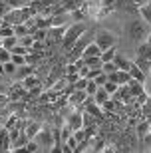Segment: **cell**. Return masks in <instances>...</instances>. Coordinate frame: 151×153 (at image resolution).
<instances>
[{
	"instance_id": "5bb4252c",
	"label": "cell",
	"mask_w": 151,
	"mask_h": 153,
	"mask_svg": "<svg viewBox=\"0 0 151 153\" xmlns=\"http://www.w3.org/2000/svg\"><path fill=\"white\" fill-rule=\"evenodd\" d=\"M22 85L26 88V90H32V88H36V85H42V79H40L38 74H30V76H26V78L22 79Z\"/></svg>"
},
{
	"instance_id": "3957f363",
	"label": "cell",
	"mask_w": 151,
	"mask_h": 153,
	"mask_svg": "<svg viewBox=\"0 0 151 153\" xmlns=\"http://www.w3.org/2000/svg\"><path fill=\"white\" fill-rule=\"evenodd\" d=\"M95 44L101 48V52L107 50V48H112V46H118V36L113 34L112 30H95V40H94Z\"/></svg>"
},
{
	"instance_id": "ac0fdd59",
	"label": "cell",
	"mask_w": 151,
	"mask_h": 153,
	"mask_svg": "<svg viewBox=\"0 0 151 153\" xmlns=\"http://www.w3.org/2000/svg\"><path fill=\"white\" fill-rule=\"evenodd\" d=\"M149 131H151V123L147 121V119H141L139 123L135 125V133L139 135V139H141L143 135H145V133H149Z\"/></svg>"
},
{
	"instance_id": "30bf717a",
	"label": "cell",
	"mask_w": 151,
	"mask_h": 153,
	"mask_svg": "<svg viewBox=\"0 0 151 153\" xmlns=\"http://www.w3.org/2000/svg\"><path fill=\"white\" fill-rule=\"evenodd\" d=\"M86 97H88L86 90H76V91H72V94L68 96V102H70V105L78 108V105H82V103H84V100H86Z\"/></svg>"
},
{
	"instance_id": "db71d44e",
	"label": "cell",
	"mask_w": 151,
	"mask_h": 153,
	"mask_svg": "<svg viewBox=\"0 0 151 153\" xmlns=\"http://www.w3.org/2000/svg\"><path fill=\"white\" fill-rule=\"evenodd\" d=\"M0 46H2V36H0Z\"/></svg>"
},
{
	"instance_id": "7c38bea8",
	"label": "cell",
	"mask_w": 151,
	"mask_h": 153,
	"mask_svg": "<svg viewBox=\"0 0 151 153\" xmlns=\"http://www.w3.org/2000/svg\"><path fill=\"white\" fill-rule=\"evenodd\" d=\"M42 125H44L42 121H34V119H30L28 125H26V129H24V131H26V135H28V139H34V137L38 135V131L42 129Z\"/></svg>"
},
{
	"instance_id": "7a4b0ae2",
	"label": "cell",
	"mask_w": 151,
	"mask_h": 153,
	"mask_svg": "<svg viewBox=\"0 0 151 153\" xmlns=\"http://www.w3.org/2000/svg\"><path fill=\"white\" fill-rule=\"evenodd\" d=\"M86 30H88L86 22H74V24H70L68 30H66V34H64V38H62V42H60L62 50H70V48L76 44V40L84 34Z\"/></svg>"
},
{
	"instance_id": "2e32d148",
	"label": "cell",
	"mask_w": 151,
	"mask_h": 153,
	"mask_svg": "<svg viewBox=\"0 0 151 153\" xmlns=\"http://www.w3.org/2000/svg\"><path fill=\"white\" fill-rule=\"evenodd\" d=\"M113 64L118 66V70H129V66H131V60H127V58L123 56V54H115V58H113Z\"/></svg>"
},
{
	"instance_id": "44dd1931",
	"label": "cell",
	"mask_w": 151,
	"mask_h": 153,
	"mask_svg": "<svg viewBox=\"0 0 151 153\" xmlns=\"http://www.w3.org/2000/svg\"><path fill=\"white\" fill-rule=\"evenodd\" d=\"M94 100H95V103H97V105H101L106 100H109V94L103 90V85H100V88H97V91L94 94Z\"/></svg>"
},
{
	"instance_id": "cb8c5ba5",
	"label": "cell",
	"mask_w": 151,
	"mask_h": 153,
	"mask_svg": "<svg viewBox=\"0 0 151 153\" xmlns=\"http://www.w3.org/2000/svg\"><path fill=\"white\" fill-rule=\"evenodd\" d=\"M84 60V64L88 66V68H95V66H101V58L100 56H88V58H82Z\"/></svg>"
},
{
	"instance_id": "4dcf8cb0",
	"label": "cell",
	"mask_w": 151,
	"mask_h": 153,
	"mask_svg": "<svg viewBox=\"0 0 151 153\" xmlns=\"http://www.w3.org/2000/svg\"><path fill=\"white\" fill-rule=\"evenodd\" d=\"M34 40H42V42H46V38H48V28H38L36 30V34L32 36Z\"/></svg>"
},
{
	"instance_id": "9a60e30c",
	"label": "cell",
	"mask_w": 151,
	"mask_h": 153,
	"mask_svg": "<svg viewBox=\"0 0 151 153\" xmlns=\"http://www.w3.org/2000/svg\"><path fill=\"white\" fill-rule=\"evenodd\" d=\"M135 66H137V68L141 70V72H143V74L145 76H149V72H151V60H147V58H141V56H137L135 58Z\"/></svg>"
},
{
	"instance_id": "74e56055",
	"label": "cell",
	"mask_w": 151,
	"mask_h": 153,
	"mask_svg": "<svg viewBox=\"0 0 151 153\" xmlns=\"http://www.w3.org/2000/svg\"><path fill=\"white\" fill-rule=\"evenodd\" d=\"M10 60L16 64V66H22V64H26V56H22V54H12Z\"/></svg>"
},
{
	"instance_id": "f5cc1de1",
	"label": "cell",
	"mask_w": 151,
	"mask_h": 153,
	"mask_svg": "<svg viewBox=\"0 0 151 153\" xmlns=\"http://www.w3.org/2000/svg\"><path fill=\"white\" fill-rule=\"evenodd\" d=\"M147 42H149V44H151V32H149V34H147Z\"/></svg>"
},
{
	"instance_id": "f546056e",
	"label": "cell",
	"mask_w": 151,
	"mask_h": 153,
	"mask_svg": "<svg viewBox=\"0 0 151 153\" xmlns=\"http://www.w3.org/2000/svg\"><path fill=\"white\" fill-rule=\"evenodd\" d=\"M0 36H2V38H8V36H16V34H14V26H10V24H4V26L0 28Z\"/></svg>"
},
{
	"instance_id": "ffe728a7",
	"label": "cell",
	"mask_w": 151,
	"mask_h": 153,
	"mask_svg": "<svg viewBox=\"0 0 151 153\" xmlns=\"http://www.w3.org/2000/svg\"><path fill=\"white\" fill-rule=\"evenodd\" d=\"M88 56H101V48L95 44V42H91V44L84 50V54H82V58H88Z\"/></svg>"
},
{
	"instance_id": "7bdbcfd3",
	"label": "cell",
	"mask_w": 151,
	"mask_h": 153,
	"mask_svg": "<svg viewBox=\"0 0 151 153\" xmlns=\"http://www.w3.org/2000/svg\"><path fill=\"white\" fill-rule=\"evenodd\" d=\"M94 82H95L97 85H103V84L107 82V74H106V72H101V74L97 76V78H94Z\"/></svg>"
},
{
	"instance_id": "277c9868",
	"label": "cell",
	"mask_w": 151,
	"mask_h": 153,
	"mask_svg": "<svg viewBox=\"0 0 151 153\" xmlns=\"http://www.w3.org/2000/svg\"><path fill=\"white\" fill-rule=\"evenodd\" d=\"M36 141H38L40 149H44V151H50V147L54 145V135H52V125L44 123L42 125V129L38 131V135L34 137Z\"/></svg>"
},
{
	"instance_id": "f6af8a7d",
	"label": "cell",
	"mask_w": 151,
	"mask_h": 153,
	"mask_svg": "<svg viewBox=\"0 0 151 153\" xmlns=\"http://www.w3.org/2000/svg\"><path fill=\"white\" fill-rule=\"evenodd\" d=\"M8 10H10L8 2H6V0H0V16H4V14H6Z\"/></svg>"
},
{
	"instance_id": "d4e9b609",
	"label": "cell",
	"mask_w": 151,
	"mask_h": 153,
	"mask_svg": "<svg viewBox=\"0 0 151 153\" xmlns=\"http://www.w3.org/2000/svg\"><path fill=\"white\" fill-rule=\"evenodd\" d=\"M16 44H18V36H8V38H2V48H6V50H12Z\"/></svg>"
},
{
	"instance_id": "5b68a950",
	"label": "cell",
	"mask_w": 151,
	"mask_h": 153,
	"mask_svg": "<svg viewBox=\"0 0 151 153\" xmlns=\"http://www.w3.org/2000/svg\"><path fill=\"white\" fill-rule=\"evenodd\" d=\"M2 18H4V24H10V26H16V24L26 22V16H24L22 8H10Z\"/></svg>"
},
{
	"instance_id": "f35d334b",
	"label": "cell",
	"mask_w": 151,
	"mask_h": 153,
	"mask_svg": "<svg viewBox=\"0 0 151 153\" xmlns=\"http://www.w3.org/2000/svg\"><path fill=\"white\" fill-rule=\"evenodd\" d=\"M141 114H143V117H145L147 114H151V97L147 96V100H145V103L141 105Z\"/></svg>"
},
{
	"instance_id": "83f0119b",
	"label": "cell",
	"mask_w": 151,
	"mask_h": 153,
	"mask_svg": "<svg viewBox=\"0 0 151 153\" xmlns=\"http://www.w3.org/2000/svg\"><path fill=\"white\" fill-rule=\"evenodd\" d=\"M14 34H16L18 38H22V36H30L28 34V26H26V24H16V26H14Z\"/></svg>"
},
{
	"instance_id": "4316f807",
	"label": "cell",
	"mask_w": 151,
	"mask_h": 153,
	"mask_svg": "<svg viewBox=\"0 0 151 153\" xmlns=\"http://www.w3.org/2000/svg\"><path fill=\"white\" fill-rule=\"evenodd\" d=\"M129 79H131V76H129L127 70H118V84H129Z\"/></svg>"
},
{
	"instance_id": "ba28073f",
	"label": "cell",
	"mask_w": 151,
	"mask_h": 153,
	"mask_svg": "<svg viewBox=\"0 0 151 153\" xmlns=\"http://www.w3.org/2000/svg\"><path fill=\"white\" fill-rule=\"evenodd\" d=\"M2 151H12L10 131L6 129V127H0V153Z\"/></svg>"
},
{
	"instance_id": "e575fe53",
	"label": "cell",
	"mask_w": 151,
	"mask_h": 153,
	"mask_svg": "<svg viewBox=\"0 0 151 153\" xmlns=\"http://www.w3.org/2000/svg\"><path fill=\"white\" fill-rule=\"evenodd\" d=\"M118 88H119V84H115V82H106V84H103V90H106L109 96H112V94L118 90Z\"/></svg>"
},
{
	"instance_id": "681fc988",
	"label": "cell",
	"mask_w": 151,
	"mask_h": 153,
	"mask_svg": "<svg viewBox=\"0 0 151 153\" xmlns=\"http://www.w3.org/2000/svg\"><path fill=\"white\" fill-rule=\"evenodd\" d=\"M137 6H143V4H149V0H133Z\"/></svg>"
},
{
	"instance_id": "836d02e7",
	"label": "cell",
	"mask_w": 151,
	"mask_h": 153,
	"mask_svg": "<svg viewBox=\"0 0 151 153\" xmlns=\"http://www.w3.org/2000/svg\"><path fill=\"white\" fill-rule=\"evenodd\" d=\"M10 58H12V52H10V50H6V48H2V46H0V62L4 64V62H8Z\"/></svg>"
},
{
	"instance_id": "484cf974",
	"label": "cell",
	"mask_w": 151,
	"mask_h": 153,
	"mask_svg": "<svg viewBox=\"0 0 151 153\" xmlns=\"http://www.w3.org/2000/svg\"><path fill=\"white\" fill-rule=\"evenodd\" d=\"M16 64L12 62V60H8V62H4V74L10 76V78H14V74H16Z\"/></svg>"
},
{
	"instance_id": "6da1fadb",
	"label": "cell",
	"mask_w": 151,
	"mask_h": 153,
	"mask_svg": "<svg viewBox=\"0 0 151 153\" xmlns=\"http://www.w3.org/2000/svg\"><path fill=\"white\" fill-rule=\"evenodd\" d=\"M149 32H151V26L141 16H131L129 20L123 22V34H125V38H127L131 44H141L143 38L147 40V34H149Z\"/></svg>"
},
{
	"instance_id": "d6a6232c",
	"label": "cell",
	"mask_w": 151,
	"mask_h": 153,
	"mask_svg": "<svg viewBox=\"0 0 151 153\" xmlns=\"http://www.w3.org/2000/svg\"><path fill=\"white\" fill-rule=\"evenodd\" d=\"M97 88H100V85L95 84L94 79H90V82H88V85H86V94H88V96H94L95 91H97Z\"/></svg>"
},
{
	"instance_id": "d6986e66",
	"label": "cell",
	"mask_w": 151,
	"mask_h": 153,
	"mask_svg": "<svg viewBox=\"0 0 151 153\" xmlns=\"http://www.w3.org/2000/svg\"><path fill=\"white\" fill-rule=\"evenodd\" d=\"M137 56H141V58H147V60H151V44H149V42L137 44Z\"/></svg>"
},
{
	"instance_id": "f907efd6",
	"label": "cell",
	"mask_w": 151,
	"mask_h": 153,
	"mask_svg": "<svg viewBox=\"0 0 151 153\" xmlns=\"http://www.w3.org/2000/svg\"><path fill=\"white\" fill-rule=\"evenodd\" d=\"M0 76H6L4 74V64H2V62H0Z\"/></svg>"
},
{
	"instance_id": "ab89813d",
	"label": "cell",
	"mask_w": 151,
	"mask_h": 153,
	"mask_svg": "<svg viewBox=\"0 0 151 153\" xmlns=\"http://www.w3.org/2000/svg\"><path fill=\"white\" fill-rule=\"evenodd\" d=\"M8 2V6L10 8H22V6H26V2L24 0H6Z\"/></svg>"
},
{
	"instance_id": "9c48e42d",
	"label": "cell",
	"mask_w": 151,
	"mask_h": 153,
	"mask_svg": "<svg viewBox=\"0 0 151 153\" xmlns=\"http://www.w3.org/2000/svg\"><path fill=\"white\" fill-rule=\"evenodd\" d=\"M30 74H36V68L34 66H30V64H22V66H18L16 68V74H14V78L12 79H18V82H22L26 76Z\"/></svg>"
},
{
	"instance_id": "ee69618b",
	"label": "cell",
	"mask_w": 151,
	"mask_h": 153,
	"mask_svg": "<svg viewBox=\"0 0 151 153\" xmlns=\"http://www.w3.org/2000/svg\"><path fill=\"white\" fill-rule=\"evenodd\" d=\"M78 79H80V74H78V72H76V74H66V82H68V84H76Z\"/></svg>"
},
{
	"instance_id": "8d00e7d4",
	"label": "cell",
	"mask_w": 151,
	"mask_h": 153,
	"mask_svg": "<svg viewBox=\"0 0 151 153\" xmlns=\"http://www.w3.org/2000/svg\"><path fill=\"white\" fill-rule=\"evenodd\" d=\"M10 52H12V54H22V56H26V54H28V48H26V46H22V44H16Z\"/></svg>"
},
{
	"instance_id": "603a6c76",
	"label": "cell",
	"mask_w": 151,
	"mask_h": 153,
	"mask_svg": "<svg viewBox=\"0 0 151 153\" xmlns=\"http://www.w3.org/2000/svg\"><path fill=\"white\" fill-rule=\"evenodd\" d=\"M139 16L145 20L147 24L151 26V4H143V6H139Z\"/></svg>"
},
{
	"instance_id": "bcb514c9",
	"label": "cell",
	"mask_w": 151,
	"mask_h": 153,
	"mask_svg": "<svg viewBox=\"0 0 151 153\" xmlns=\"http://www.w3.org/2000/svg\"><path fill=\"white\" fill-rule=\"evenodd\" d=\"M62 0H42V10H44V8H48V6H54V4H60ZM40 10V12H42Z\"/></svg>"
},
{
	"instance_id": "7402d4cb",
	"label": "cell",
	"mask_w": 151,
	"mask_h": 153,
	"mask_svg": "<svg viewBox=\"0 0 151 153\" xmlns=\"http://www.w3.org/2000/svg\"><path fill=\"white\" fill-rule=\"evenodd\" d=\"M115 54H118V50H115V46H112V48H107V50L101 52V62H113V58H115Z\"/></svg>"
},
{
	"instance_id": "c3c4849f",
	"label": "cell",
	"mask_w": 151,
	"mask_h": 153,
	"mask_svg": "<svg viewBox=\"0 0 151 153\" xmlns=\"http://www.w3.org/2000/svg\"><path fill=\"white\" fill-rule=\"evenodd\" d=\"M6 102H8V96H6V94H0V105L6 103Z\"/></svg>"
},
{
	"instance_id": "8fae6325",
	"label": "cell",
	"mask_w": 151,
	"mask_h": 153,
	"mask_svg": "<svg viewBox=\"0 0 151 153\" xmlns=\"http://www.w3.org/2000/svg\"><path fill=\"white\" fill-rule=\"evenodd\" d=\"M84 2H86V0H62V2H60V8H62V12L70 14V12L82 8V4H84Z\"/></svg>"
},
{
	"instance_id": "f1b7e54d",
	"label": "cell",
	"mask_w": 151,
	"mask_h": 153,
	"mask_svg": "<svg viewBox=\"0 0 151 153\" xmlns=\"http://www.w3.org/2000/svg\"><path fill=\"white\" fill-rule=\"evenodd\" d=\"M24 147H26V151H28V153H38L40 151V145H38L36 139H28V143H26Z\"/></svg>"
},
{
	"instance_id": "7dc6e473",
	"label": "cell",
	"mask_w": 151,
	"mask_h": 153,
	"mask_svg": "<svg viewBox=\"0 0 151 153\" xmlns=\"http://www.w3.org/2000/svg\"><path fill=\"white\" fill-rule=\"evenodd\" d=\"M141 141L145 143V145H149V147H151V131H149V133H145V135L141 137Z\"/></svg>"
},
{
	"instance_id": "52a82bcc",
	"label": "cell",
	"mask_w": 151,
	"mask_h": 153,
	"mask_svg": "<svg viewBox=\"0 0 151 153\" xmlns=\"http://www.w3.org/2000/svg\"><path fill=\"white\" fill-rule=\"evenodd\" d=\"M68 123L72 125V129L76 131V129H82V127H84V114H82V111H76V109H74L72 114H70V117L66 119Z\"/></svg>"
},
{
	"instance_id": "d590c367",
	"label": "cell",
	"mask_w": 151,
	"mask_h": 153,
	"mask_svg": "<svg viewBox=\"0 0 151 153\" xmlns=\"http://www.w3.org/2000/svg\"><path fill=\"white\" fill-rule=\"evenodd\" d=\"M18 44L26 46V48H32V44H34V38H32V36H22V38H18Z\"/></svg>"
},
{
	"instance_id": "4fadbf2b",
	"label": "cell",
	"mask_w": 151,
	"mask_h": 153,
	"mask_svg": "<svg viewBox=\"0 0 151 153\" xmlns=\"http://www.w3.org/2000/svg\"><path fill=\"white\" fill-rule=\"evenodd\" d=\"M129 91H131V96L133 97H137V96H141V94H145V85L141 84V82H137V79H129Z\"/></svg>"
},
{
	"instance_id": "1f68e13d",
	"label": "cell",
	"mask_w": 151,
	"mask_h": 153,
	"mask_svg": "<svg viewBox=\"0 0 151 153\" xmlns=\"http://www.w3.org/2000/svg\"><path fill=\"white\" fill-rule=\"evenodd\" d=\"M101 70H103L106 74H113V72H118V66L113 62H103L101 64Z\"/></svg>"
},
{
	"instance_id": "8992f818",
	"label": "cell",
	"mask_w": 151,
	"mask_h": 153,
	"mask_svg": "<svg viewBox=\"0 0 151 153\" xmlns=\"http://www.w3.org/2000/svg\"><path fill=\"white\" fill-rule=\"evenodd\" d=\"M26 94V88L22 85V82H16V84H10L8 88V100H22V96Z\"/></svg>"
},
{
	"instance_id": "b9f144b4",
	"label": "cell",
	"mask_w": 151,
	"mask_h": 153,
	"mask_svg": "<svg viewBox=\"0 0 151 153\" xmlns=\"http://www.w3.org/2000/svg\"><path fill=\"white\" fill-rule=\"evenodd\" d=\"M88 82H90V78H80L78 82H76V90H86Z\"/></svg>"
},
{
	"instance_id": "816d5d0a",
	"label": "cell",
	"mask_w": 151,
	"mask_h": 153,
	"mask_svg": "<svg viewBox=\"0 0 151 153\" xmlns=\"http://www.w3.org/2000/svg\"><path fill=\"white\" fill-rule=\"evenodd\" d=\"M2 26H4V18L0 16V28H2Z\"/></svg>"
},
{
	"instance_id": "60d3db41",
	"label": "cell",
	"mask_w": 151,
	"mask_h": 153,
	"mask_svg": "<svg viewBox=\"0 0 151 153\" xmlns=\"http://www.w3.org/2000/svg\"><path fill=\"white\" fill-rule=\"evenodd\" d=\"M101 72H103V70H101V66H95V68H90V76H88V78H90V79H94V78H97V76H100Z\"/></svg>"
},
{
	"instance_id": "e0dca14e",
	"label": "cell",
	"mask_w": 151,
	"mask_h": 153,
	"mask_svg": "<svg viewBox=\"0 0 151 153\" xmlns=\"http://www.w3.org/2000/svg\"><path fill=\"white\" fill-rule=\"evenodd\" d=\"M127 72H129V76H131L133 79H137V82H141V84H145V78H147V76L143 74V72H141V70L137 68V66H135L133 62H131V66H129Z\"/></svg>"
}]
</instances>
